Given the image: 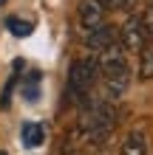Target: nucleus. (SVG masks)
<instances>
[{
    "mask_svg": "<svg viewBox=\"0 0 153 155\" xmlns=\"http://www.w3.org/2000/svg\"><path fill=\"white\" fill-rule=\"evenodd\" d=\"M119 155H148V138H145V133H130L128 138L122 141V147H119Z\"/></svg>",
    "mask_w": 153,
    "mask_h": 155,
    "instance_id": "423d86ee",
    "label": "nucleus"
},
{
    "mask_svg": "<svg viewBox=\"0 0 153 155\" xmlns=\"http://www.w3.org/2000/svg\"><path fill=\"white\" fill-rule=\"evenodd\" d=\"M85 42H88V48H91L94 54H102L105 48H111V45L119 42V28L111 25V23H105V25H99V28H94L91 34H88Z\"/></svg>",
    "mask_w": 153,
    "mask_h": 155,
    "instance_id": "7ed1b4c3",
    "label": "nucleus"
},
{
    "mask_svg": "<svg viewBox=\"0 0 153 155\" xmlns=\"http://www.w3.org/2000/svg\"><path fill=\"white\" fill-rule=\"evenodd\" d=\"M148 40H150V37H148L145 25H142V17L130 14L128 20L119 25V45H122L125 51H142Z\"/></svg>",
    "mask_w": 153,
    "mask_h": 155,
    "instance_id": "f03ea898",
    "label": "nucleus"
},
{
    "mask_svg": "<svg viewBox=\"0 0 153 155\" xmlns=\"http://www.w3.org/2000/svg\"><path fill=\"white\" fill-rule=\"evenodd\" d=\"M6 28L12 31L14 37H29L34 25H31L29 20H20V17H9V20H6Z\"/></svg>",
    "mask_w": 153,
    "mask_h": 155,
    "instance_id": "1a4fd4ad",
    "label": "nucleus"
},
{
    "mask_svg": "<svg viewBox=\"0 0 153 155\" xmlns=\"http://www.w3.org/2000/svg\"><path fill=\"white\" fill-rule=\"evenodd\" d=\"M96 79H99V62H96V57L74 59L71 71H68V99L85 104L91 99V90L96 85Z\"/></svg>",
    "mask_w": 153,
    "mask_h": 155,
    "instance_id": "f257e3e1",
    "label": "nucleus"
},
{
    "mask_svg": "<svg viewBox=\"0 0 153 155\" xmlns=\"http://www.w3.org/2000/svg\"><path fill=\"white\" fill-rule=\"evenodd\" d=\"M102 6L105 8H128L130 0H102Z\"/></svg>",
    "mask_w": 153,
    "mask_h": 155,
    "instance_id": "9b49d317",
    "label": "nucleus"
},
{
    "mask_svg": "<svg viewBox=\"0 0 153 155\" xmlns=\"http://www.w3.org/2000/svg\"><path fill=\"white\" fill-rule=\"evenodd\" d=\"M142 25H145V31H148V37H153V0L148 3V8H145V14H142Z\"/></svg>",
    "mask_w": 153,
    "mask_h": 155,
    "instance_id": "9d476101",
    "label": "nucleus"
},
{
    "mask_svg": "<svg viewBox=\"0 0 153 155\" xmlns=\"http://www.w3.org/2000/svg\"><path fill=\"white\" fill-rule=\"evenodd\" d=\"M23 99L26 102H37L40 99V71H29L23 82Z\"/></svg>",
    "mask_w": 153,
    "mask_h": 155,
    "instance_id": "6e6552de",
    "label": "nucleus"
},
{
    "mask_svg": "<svg viewBox=\"0 0 153 155\" xmlns=\"http://www.w3.org/2000/svg\"><path fill=\"white\" fill-rule=\"evenodd\" d=\"M79 23H82V28L91 34L94 28H99L105 25V6L102 0H82L79 3Z\"/></svg>",
    "mask_w": 153,
    "mask_h": 155,
    "instance_id": "20e7f679",
    "label": "nucleus"
},
{
    "mask_svg": "<svg viewBox=\"0 0 153 155\" xmlns=\"http://www.w3.org/2000/svg\"><path fill=\"white\" fill-rule=\"evenodd\" d=\"M139 79H153V40H148L139 51Z\"/></svg>",
    "mask_w": 153,
    "mask_h": 155,
    "instance_id": "0eeeda50",
    "label": "nucleus"
},
{
    "mask_svg": "<svg viewBox=\"0 0 153 155\" xmlns=\"http://www.w3.org/2000/svg\"><path fill=\"white\" fill-rule=\"evenodd\" d=\"M0 6H6V0H0Z\"/></svg>",
    "mask_w": 153,
    "mask_h": 155,
    "instance_id": "f8f14e48",
    "label": "nucleus"
},
{
    "mask_svg": "<svg viewBox=\"0 0 153 155\" xmlns=\"http://www.w3.org/2000/svg\"><path fill=\"white\" fill-rule=\"evenodd\" d=\"M20 138H23V147L34 150V147H40V144L46 141V127L37 124V121H26L23 130H20Z\"/></svg>",
    "mask_w": 153,
    "mask_h": 155,
    "instance_id": "39448f33",
    "label": "nucleus"
}]
</instances>
